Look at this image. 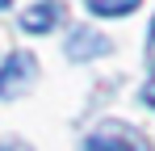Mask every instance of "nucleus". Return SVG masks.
<instances>
[{
    "instance_id": "obj_7",
    "label": "nucleus",
    "mask_w": 155,
    "mask_h": 151,
    "mask_svg": "<svg viewBox=\"0 0 155 151\" xmlns=\"http://www.w3.org/2000/svg\"><path fill=\"white\" fill-rule=\"evenodd\" d=\"M0 151H34V147H25V143H0Z\"/></svg>"
},
{
    "instance_id": "obj_3",
    "label": "nucleus",
    "mask_w": 155,
    "mask_h": 151,
    "mask_svg": "<svg viewBox=\"0 0 155 151\" xmlns=\"http://www.w3.org/2000/svg\"><path fill=\"white\" fill-rule=\"evenodd\" d=\"M97 55H109V38H105V34H97V29H76V34L67 38V59L84 63V59H97Z\"/></svg>"
},
{
    "instance_id": "obj_9",
    "label": "nucleus",
    "mask_w": 155,
    "mask_h": 151,
    "mask_svg": "<svg viewBox=\"0 0 155 151\" xmlns=\"http://www.w3.org/2000/svg\"><path fill=\"white\" fill-rule=\"evenodd\" d=\"M8 4H13V0H0V8H8Z\"/></svg>"
},
{
    "instance_id": "obj_2",
    "label": "nucleus",
    "mask_w": 155,
    "mask_h": 151,
    "mask_svg": "<svg viewBox=\"0 0 155 151\" xmlns=\"http://www.w3.org/2000/svg\"><path fill=\"white\" fill-rule=\"evenodd\" d=\"M34 72H38L34 55H25V50L8 55V59H4V67H0V101H4V97H17V92L29 84V76H34Z\"/></svg>"
},
{
    "instance_id": "obj_4",
    "label": "nucleus",
    "mask_w": 155,
    "mask_h": 151,
    "mask_svg": "<svg viewBox=\"0 0 155 151\" xmlns=\"http://www.w3.org/2000/svg\"><path fill=\"white\" fill-rule=\"evenodd\" d=\"M59 13H63L59 0H42V4H34L25 17H21V29H25V34H51L54 21H59Z\"/></svg>"
},
{
    "instance_id": "obj_1",
    "label": "nucleus",
    "mask_w": 155,
    "mask_h": 151,
    "mask_svg": "<svg viewBox=\"0 0 155 151\" xmlns=\"http://www.w3.org/2000/svg\"><path fill=\"white\" fill-rule=\"evenodd\" d=\"M84 151H147V139L126 130L122 122H105L97 134H88V147Z\"/></svg>"
},
{
    "instance_id": "obj_8",
    "label": "nucleus",
    "mask_w": 155,
    "mask_h": 151,
    "mask_svg": "<svg viewBox=\"0 0 155 151\" xmlns=\"http://www.w3.org/2000/svg\"><path fill=\"white\" fill-rule=\"evenodd\" d=\"M147 50H151V59H155V21H151V34H147Z\"/></svg>"
},
{
    "instance_id": "obj_6",
    "label": "nucleus",
    "mask_w": 155,
    "mask_h": 151,
    "mask_svg": "<svg viewBox=\"0 0 155 151\" xmlns=\"http://www.w3.org/2000/svg\"><path fill=\"white\" fill-rule=\"evenodd\" d=\"M143 101H147V105H151V109H155V76H151V80H147V84H143Z\"/></svg>"
},
{
    "instance_id": "obj_5",
    "label": "nucleus",
    "mask_w": 155,
    "mask_h": 151,
    "mask_svg": "<svg viewBox=\"0 0 155 151\" xmlns=\"http://www.w3.org/2000/svg\"><path fill=\"white\" fill-rule=\"evenodd\" d=\"M138 4H143V0H88V8H92L97 17H126Z\"/></svg>"
}]
</instances>
